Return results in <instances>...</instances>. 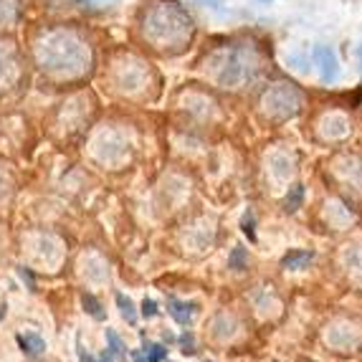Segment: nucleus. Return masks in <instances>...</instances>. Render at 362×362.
I'll return each mask as SVG.
<instances>
[{"mask_svg": "<svg viewBox=\"0 0 362 362\" xmlns=\"http://www.w3.org/2000/svg\"><path fill=\"white\" fill-rule=\"evenodd\" d=\"M33 54L38 66L56 78L84 76L91 64L89 43L71 28L43 30L33 46Z\"/></svg>", "mask_w": 362, "mask_h": 362, "instance_id": "nucleus-1", "label": "nucleus"}, {"mask_svg": "<svg viewBox=\"0 0 362 362\" xmlns=\"http://www.w3.org/2000/svg\"><path fill=\"white\" fill-rule=\"evenodd\" d=\"M142 36L152 49L175 54L193 38V18L175 0H155L142 16Z\"/></svg>", "mask_w": 362, "mask_h": 362, "instance_id": "nucleus-2", "label": "nucleus"}, {"mask_svg": "<svg viewBox=\"0 0 362 362\" xmlns=\"http://www.w3.org/2000/svg\"><path fill=\"white\" fill-rule=\"evenodd\" d=\"M211 69L218 86L241 89L248 81H254L256 74H259V54H256L254 46H246V43L226 46L223 51H218L211 59Z\"/></svg>", "mask_w": 362, "mask_h": 362, "instance_id": "nucleus-3", "label": "nucleus"}, {"mask_svg": "<svg viewBox=\"0 0 362 362\" xmlns=\"http://www.w3.org/2000/svg\"><path fill=\"white\" fill-rule=\"evenodd\" d=\"M304 107V94L296 89L291 81H276V84L266 86L261 94V109L264 115L274 122H286L296 117Z\"/></svg>", "mask_w": 362, "mask_h": 362, "instance_id": "nucleus-4", "label": "nucleus"}, {"mask_svg": "<svg viewBox=\"0 0 362 362\" xmlns=\"http://www.w3.org/2000/svg\"><path fill=\"white\" fill-rule=\"evenodd\" d=\"M312 59H314V66L320 69L322 81H325V84H334V81L339 78L337 51H334L332 46H314Z\"/></svg>", "mask_w": 362, "mask_h": 362, "instance_id": "nucleus-5", "label": "nucleus"}, {"mask_svg": "<svg viewBox=\"0 0 362 362\" xmlns=\"http://www.w3.org/2000/svg\"><path fill=\"white\" fill-rule=\"evenodd\" d=\"M145 78H147L145 66L134 59L124 61V64H119V69H117V86H119L122 91H129V94L142 89V86H145Z\"/></svg>", "mask_w": 362, "mask_h": 362, "instance_id": "nucleus-6", "label": "nucleus"}, {"mask_svg": "<svg viewBox=\"0 0 362 362\" xmlns=\"http://www.w3.org/2000/svg\"><path fill=\"white\" fill-rule=\"evenodd\" d=\"M16 76H18V59H16L13 49L0 43V94L16 81Z\"/></svg>", "mask_w": 362, "mask_h": 362, "instance_id": "nucleus-7", "label": "nucleus"}, {"mask_svg": "<svg viewBox=\"0 0 362 362\" xmlns=\"http://www.w3.org/2000/svg\"><path fill=\"white\" fill-rule=\"evenodd\" d=\"M195 309H198V304L180 302V299H173V296L168 299V314L177 322V325H190Z\"/></svg>", "mask_w": 362, "mask_h": 362, "instance_id": "nucleus-8", "label": "nucleus"}, {"mask_svg": "<svg viewBox=\"0 0 362 362\" xmlns=\"http://www.w3.org/2000/svg\"><path fill=\"white\" fill-rule=\"evenodd\" d=\"M18 347L25 352L28 357H38L46 352V342H43V337L38 332H25V334H18Z\"/></svg>", "mask_w": 362, "mask_h": 362, "instance_id": "nucleus-9", "label": "nucleus"}, {"mask_svg": "<svg viewBox=\"0 0 362 362\" xmlns=\"http://www.w3.org/2000/svg\"><path fill=\"white\" fill-rule=\"evenodd\" d=\"M21 3L18 0H0V28H8L18 21Z\"/></svg>", "mask_w": 362, "mask_h": 362, "instance_id": "nucleus-10", "label": "nucleus"}, {"mask_svg": "<svg viewBox=\"0 0 362 362\" xmlns=\"http://www.w3.org/2000/svg\"><path fill=\"white\" fill-rule=\"evenodd\" d=\"M81 307H84V312L89 314L91 320H97V322H104L107 320V312H104V307L97 302V296L94 294H81Z\"/></svg>", "mask_w": 362, "mask_h": 362, "instance_id": "nucleus-11", "label": "nucleus"}, {"mask_svg": "<svg viewBox=\"0 0 362 362\" xmlns=\"http://www.w3.org/2000/svg\"><path fill=\"white\" fill-rule=\"evenodd\" d=\"M314 259V251H289V254L281 259L284 269H304V264Z\"/></svg>", "mask_w": 362, "mask_h": 362, "instance_id": "nucleus-12", "label": "nucleus"}, {"mask_svg": "<svg viewBox=\"0 0 362 362\" xmlns=\"http://www.w3.org/2000/svg\"><path fill=\"white\" fill-rule=\"evenodd\" d=\"M142 352H145L147 362L168 360V347H165V344H152L150 339H145V334H142Z\"/></svg>", "mask_w": 362, "mask_h": 362, "instance_id": "nucleus-13", "label": "nucleus"}, {"mask_svg": "<svg viewBox=\"0 0 362 362\" xmlns=\"http://www.w3.org/2000/svg\"><path fill=\"white\" fill-rule=\"evenodd\" d=\"M107 350L115 357H119V360H127V344L122 342L115 329H107Z\"/></svg>", "mask_w": 362, "mask_h": 362, "instance_id": "nucleus-14", "label": "nucleus"}, {"mask_svg": "<svg viewBox=\"0 0 362 362\" xmlns=\"http://www.w3.org/2000/svg\"><path fill=\"white\" fill-rule=\"evenodd\" d=\"M115 299H117V307H119L122 317H124L129 325H137V309H134L132 299H129V296H124V294H117Z\"/></svg>", "mask_w": 362, "mask_h": 362, "instance_id": "nucleus-15", "label": "nucleus"}, {"mask_svg": "<svg viewBox=\"0 0 362 362\" xmlns=\"http://www.w3.org/2000/svg\"><path fill=\"white\" fill-rule=\"evenodd\" d=\"M302 198H304V185H294L289 190V195H286V200H284V211L294 213L296 208L302 206Z\"/></svg>", "mask_w": 362, "mask_h": 362, "instance_id": "nucleus-16", "label": "nucleus"}, {"mask_svg": "<svg viewBox=\"0 0 362 362\" xmlns=\"http://www.w3.org/2000/svg\"><path fill=\"white\" fill-rule=\"evenodd\" d=\"M228 266L230 269H235V272H243L246 269V248H233V254H230L228 259Z\"/></svg>", "mask_w": 362, "mask_h": 362, "instance_id": "nucleus-17", "label": "nucleus"}, {"mask_svg": "<svg viewBox=\"0 0 362 362\" xmlns=\"http://www.w3.org/2000/svg\"><path fill=\"white\" fill-rule=\"evenodd\" d=\"M177 342H180V347H182V352H185V355H195V337H193V332H182L180 337H177Z\"/></svg>", "mask_w": 362, "mask_h": 362, "instance_id": "nucleus-18", "label": "nucleus"}, {"mask_svg": "<svg viewBox=\"0 0 362 362\" xmlns=\"http://www.w3.org/2000/svg\"><path fill=\"white\" fill-rule=\"evenodd\" d=\"M243 233L248 235V241H256V230H254V213L248 211L246 216H243Z\"/></svg>", "mask_w": 362, "mask_h": 362, "instance_id": "nucleus-19", "label": "nucleus"}, {"mask_svg": "<svg viewBox=\"0 0 362 362\" xmlns=\"http://www.w3.org/2000/svg\"><path fill=\"white\" fill-rule=\"evenodd\" d=\"M18 276L23 279V284L28 286V291H36V281H33V274L25 269V266H18Z\"/></svg>", "mask_w": 362, "mask_h": 362, "instance_id": "nucleus-20", "label": "nucleus"}, {"mask_svg": "<svg viewBox=\"0 0 362 362\" xmlns=\"http://www.w3.org/2000/svg\"><path fill=\"white\" fill-rule=\"evenodd\" d=\"M76 355H78V362H99L94 355L84 350V344H81V337H76Z\"/></svg>", "mask_w": 362, "mask_h": 362, "instance_id": "nucleus-21", "label": "nucleus"}, {"mask_svg": "<svg viewBox=\"0 0 362 362\" xmlns=\"http://www.w3.org/2000/svg\"><path fill=\"white\" fill-rule=\"evenodd\" d=\"M157 304L152 302V299H145V302H142V317H145V320H152V317H157Z\"/></svg>", "mask_w": 362, "mask_h": 362, "instance_id": "nucleus-22", "label": "nucleus"}, {"mask_svg": "<svg viewBox=\"0 0 362 362\" xmlns=\"http://www.w3.org/2000/svg\"><path fill=\"white\" fill-rule=\"evenodd\" d=\"M132 360L134 362H147V357H145V352L139 350V352H132Z\"/></svg>", "mask_w": 362, "mask_h": 362, "instance_id": "nucleus-23", "label": "nucleus"}, {"mask_svg": "<svg viewBox=\"0 0 362 362\" xmlns=\"http://www.w3.org/2000/svg\"><path fill=\"white\" fill-rule=\"evenodd\" d=\"M165 342H175V334H170V332H165Z\"/></svg>", "mask_w": 362, "mask_h": 362, "instance_id": "nucleus-24", "label": "nucleus"}, {"mask_svg": "<svg viewBox=\"0 0 362 362\" xmlns=\"http://www.w3.org/2000/svg\"><path fill=\"white\" fill-rule=\"evenodd\" d=\"M357 61H360V69H362V46L357 49Z\"/></svg>", "mask_w": 362, "mask_h": 362, "instance_id": "nucleus-25", "label": "nucleus"}, {"mask_svg": "<svg viewBox=\"0 0 362 362\" xmlns=\"http://www.w3.org/2000/svg\"><path fill=\"white\" fill-rule=\"evenodd\" d=\"M261 3H269V0H261Z\"/></svg>", "mask_w": 362, "mask_h": 362, "instance_id": "nucleus-26", "label": "nucleus"}, {"mask_svg": "<svg viewBox=\"0 0 362 362\" xmlns=\"http://www.w3.org/2000/svg\"><path fill=\"white\" fill-rule=\"evenodd\" d=\"M97 3H102V0H97Z\"/></svg>", "mask_w": 362, "mask_h": 362, "instance_id": "nucleus-27", "label": "nucleus"}]
</instances>
